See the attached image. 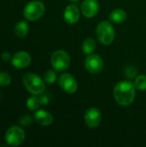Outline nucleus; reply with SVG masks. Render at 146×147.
<instances>
[{"instance_id": "1", "label": "nucleus", "mask_w": 146, "mask_h": 147, "mask_svg": "<svg viewBox=\"0 0 146 147\" xmlns=\"http://www.w3.org/2000/svg\"><path fill=\"white\" fill-rule=\"evenodd\" d=\"M136 96V88L130 81H120L114 89V97L120 106L131 105Z\"/></svg>"}, {"instance_id": "2", "label": "nucleus", "mask_w": 146, "mask_h": 147, "mask_svg": "<svg viewBox=\"0 0 146 147\" xmlns=\"http://www.w3.org/2000/svg\"><path fill=\"white\" fill-rule=\"evenodd\" d=\"M23 85L25 88L33 95H40L46 90V85L44 81L36 74L28 73L23 77L22 79Z\"/></svg>"}, {"instance_id": "3", "label": "nucleus", "mask_w": 146, "mask_h": 147, "mask_svg": "<svg viewBox=\"0 0 146 147\" xmlns=\"http://www.w3.org/2000/svg\"><path fill=\"white\" fill-rule=\"evenodd\" d=\"M114 28L108 21L101 22L96 27V35L99 41L103 45H110L114 39Z\"/></svg>"}, {"instance_id": "4", "label": "nucleus", "mask_w": 146, "mask_h": 147, "mask_svg": "<svg viewBox=\"0 0 146 147\" xmlns=\"http://www.w3.org/2000/svg\"><path fill=\"white\" fill-rule=\"evenodd\" d=\"M45 12V5L40 1L29 2L23 9V15L28 21H36L40 18Z\"/></svg>"}, {"instance_id": "5", "label": "nucleus", "mask_w": 146, "mask_h": 147, "mask_svg": "<svg viewBox=\"0 0 146 147\" xmlns=\"http://www.w3.org/2000/svg\"><path fill=\"white\" fill-rule=\"evenodd\" d=\"M51 64L53 69L57 71H65L71 64L69 54L64 50L55 51L51 57Z\"/></svg>"}, {"instance_id": "6", "label": "nucleus", "mask_w": 146, "mask_h": 147, "mask_svg": "<svg viewBox=\"0 0 146 147\" xmlns=\"http://www.w3.org/2000/svg\"><path fill=\"white\" fill-rule=\"evenodd\" d=\"M25 140V133L23 129L17 126L9 127L5 134V140L7 145L10 146H18Z\"/></svg>"}, {"instance_id": "7", "label": "nucleus", "mask_w": 146, "mask_h": 147, "mask_svg": "<svg viewBox=\"0 0 146 147\" xmlns=\"http://www.w3.org/2000/svg\"><path fill=\"white\" fill-rule=\"evenodd\" d=\"M84 65L89 72L92 74H97L102 71L104 67V63L102 59L99 55L89 54L86 57L84 60Z\"/></svg>"}, {"instance_id": "8", "label": "nucleus", "mask_w": 146, "mask_h": 147, "mask_svg": "<svg viewBox=\"0 0 146 147\" xmlns=\"http://www.w3.org/2000/svg\"><path fill=\"white\" fill-rule=\"evenodd\" d=\"M59 84L68 94H73L77 90V83L70 73H63L59 78Z\"/></svg>"}, {"instance_id": "9", "label": "nucleus", "mask_w": 146, "mask_h": 147, "mask_svg": "<svg viewBox=\"0 0 146 147\" xmlns=\"http://www.w3.org/2000/svg\"><path fill=\"white\" fill-rule=\"evenodd\" d=\"M84 121L89 128H96L102 121V113L96 108L87 109L84 114Z\"/></svg>"}, {"instance_id": "10", "label": "nucleus", "mask_w": 146, "mask_h": 147, "mask_svg": "<svg viewBox=\"0 0 146 147\" xmlns=\"http://www.w3.org/2000/svg\"><path fill=\"white\" fill-rule=\"evenodd\" d=\"M99 10V3L96 0H84L81 5V12L86 18L94 17Z\"/></svg>"}, {"instance_id": "11", "label": "nucleus", "mask_w": 146, "mask_h": 147, "mask_svg": "<svg viewBox=\"0 0 146 147\" xmlns=\"http://www.w3.org/2000/svg\"><path fill=\"white\" fill-rule=\"evenodd\" d=\"M11 63L13 66L19 69H23L28 67L31 63V57L26 52H18L11 59Z\"/></svg>"}, {"instance_id": "12", "label": "nucleus", "mask_w": 146, "mask_h": 147, "mask_svg": "<svg viewBox=\"0 0 146 147\" xmlns=\"http://www.w3.org/2000/svg\"><path fill=\"white\" fill-rule=\"evenodd\" d=\"M80 17V12L76 4H69L64 11L65 21L69 24L76 23Z\"/></svg>"}, {"instance_id": "13", "label": "nucleus", "mask_w": 146, "mask_h": 147, "mask_svg": "<svg viewBox=\"0 0 146 147\" xmlns=\"http://www.w3.org/2000/svg\"><path fill=\"white\" fill-rule=\"evenodd\" d=\"M34 119L38 124H40V126H43V127L50 126L53 122L52 115L48 111H46L43 109L37 110L34 114Z\"/></svg>"}, {"instance_id": "14", "label": "nucleus", "mask_w": 146, "mask_h": 147, "mask_svg": "<svg viewBox=\"0 0 146 147\" xmlns=\"http://www.w3.org/2000/svg\"><path fill=\"white\" fill-rule=\"evenodd\" d=\"M109 19H110V21L112 22L118 23V24L122 23L126 19V13L123 9H114L109 14Z\"/></svg>"}, {"instance_id": "15", "label": "nucleus", "mask_w": 146, "mask_h": 147, "mask_svg": "<svg viewBox=\"0 0 146 147\" xmlns=\"http://www.w3.org/2000/svg\"><path fill=\"white\" fill-rule=\"evenodd\" d=\"M28 30H29V27H28V23L24 21H21V22H17L14 28L15 34L20 38L25 37L28 34Z\"/></svg>"}, {"instance_id": "16", "label": "nucleus", "mask_w": 146, "mask_h": 147, "mask_svg": "<svg viewBox=\"0 0 146 147\" xmlns=\"http://www.w3.org/2000/svg\"><path fill=\"white\" fill-rule=\"evenodd\" d=\"M96 42L92 38H87L83 42L82 50L84 54L87 55L92 54L96 51Z\"/></svg>"}, {"instance_id": "17", "label": "nucleus", "mask_w": 146, "mask_h": 147, "mask_svg": "<svg viewBox=\"0 0 146 147\" xmlns=\"http://www.w3.org/2000/svg\"><path fill=\"white\" fill-rule=\"evenodd\" d=\"M40 105V98L36 97L35 95L34 96H30L27 100V108L31 111H34V110L38 109Z\"/></svg>"}, {"instance_id": "18", "label": "nucleus", "mask_w": 146, "mask_h": 147, "mask_svg": "<svg viewBox=\"0 0 146 147\" xmlns=\"http://www.w3.org/2000/svg\"><path fill=\"white\" fill-rule=\"evenodd\" d=\"M134 86L136 90H146V75H139L135 78Z\"/></svg>"}, {"instance_id": "19", "label": "nucleus", "mask_w": 146, "mask_h": 147, "mask_svg": "<svg viewBox=\"0 0 146 147\" xmlns=\"http://www.w3.org/2000/svg\"><path fill=\"white\" fill-rule=\"evenodd\" d=\"M44 81L47 84H53L57 79V74L55 70H48L44 73Z\"/></svg>"}, {"instance_id": "20", "label": "nucleus", "mask_w": 146, "mask_h": 147, "mask_svg": "<svg viewBox=\"0 0 146 147\" xmlns=\"http://www.w3.org/2000/svg\"><path fill=\"white\" fill-rule=\"evenodd\" d=\"M11 82L10 76L4 71H0V86H8Z\"/></svg>"}, {"instance_id": "21", "label": "nucleus", "mask_w": 146, "mask_h": 147, "mask_svg": "<svg viewBox=\"0 0 146 147\" xmlns=\"http://www.w3.org/2000/svg\"><path fill=\"white\" fill-rule=\"evenodd\" d=\"M19 121H20V124H21V125H22V126H24V127H28V126H30V125L32 124L33 119H32V117H31L30 115H22V116L20 118Z\"/></svg>"}, {"instance_id": "22", "label": "nucleus", "mask_w": 146, "mask_h": 147, "mask_svg": "<svg viewBox=\"0 0 146 147\" xmlns=\"http://www.w3.org/2000/svg\"><path fill=\"white\" fill-rule=\"evenodd\" d=\"M125 74L127 78H133L136 74H137V70L134 66H127L126 68V71H125Z\"/></svg>"}, {"instance_id": "23", "label": "nucleus", "mask_w": 146, "mask_h": 147, "mask_svg": "<svg viewBox=\"0 0 146 147\" xmlns=\"http://www.w3.org/2000/svg\"><path fill=\"white\" fill-rule=\"evenodd\" d=\"M40 105H47L48 102H49V98L47 96H42L40 98Z\"/></svg>"}, {"instance_id": "24", "label": "nucleus", "mask_w": 146, "mask_h": 147, "mask_svg": "<svg viewBox=\"0 0 146 147\" xmlns=\"http://www.w3.org/2000/svg\"><path fill=\"white\" fill-rule=\"evenodd\" d=\"M1 58H2V59H3V61H9V60H10V59H12V58H11V55L9 54V53H7V52L3 53L2 54Z\"/></svg>"}, {"instance_id": "25", "label": "nucleus", "mask_w": 146, "mask_h": 147, "mask_svg": "<svg viewBox=\"0 0 146 147\" xmlns=\"http://www.w3.org/2000/svg\"><path fill=\"white\" fill-rule=\"evenodd\" d=\"M69 1H71V2H74V3H75V2H78L79 0H69Z\"/></svg>"}]
</instances>
